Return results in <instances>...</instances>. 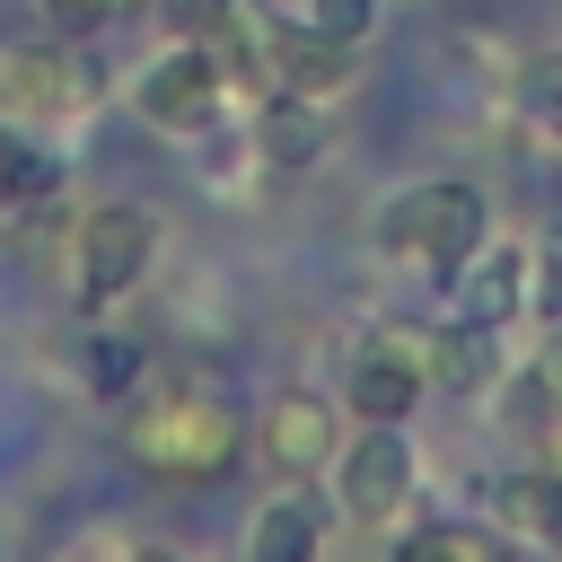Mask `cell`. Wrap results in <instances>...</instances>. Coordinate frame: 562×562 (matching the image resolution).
Returning <instances> with one entry per match:
<instances>
[{"label": "cell", "mask_w": 562, "mask_h": 562, "mask_svg": "<svg viewBox=\"0 0 562 562\" xmlns=\"http://www.w3.org/2000/svg\"><path fill=\"white\" fill-rule=\"evenodd\" d=\"M158 9V26L167 35H193V44H211L220 35V18H228V0H149Z\"/></svg>", "instance_id": "21"}, {"label": "cell", "mask_w": 562, "mask_h": 562, "mask_svg": "<svg viewBox=\"0 0 562 562\" xmlns=\"http://www.w3.org/2000/svg\"><path fill=\"white\" fill-rule=\"evenodd\" d=\"M246 448V413L228 395V378L211 369H158V378H132L123 395V457L140 483L158 492H202L237 465Z\"/></svg>", "instance_id": "1"}, {"label": "cell", "mask_w": 562, "mask_h": 562, "mask_svg": "<svg viewBox=\"0 0 562 562\" xmlns=\"http://www.w3.org/2000/svg\"><path fill=\"white\" fill-rule=\"evenodd\" d=\"M88 351H97V386H132V378H140L132 342H114V334H105V342H88Z\"/></svg>", "instance_id": "22"}, {"label": "cell", "mask_w": 562, "mask_h": 562, "mask_svg": "<svg viewBox=\"0 0 562 562\" xmlns=\"http://www.w3.org/2000/svg\"><path fill=\"white\" fill-rule=\"evenodd\" d=\"M413 492H422V457H413L404 422H369L360 439H342V457H334V501H342L351 527H395V518L413 509Z\"/></svg>", "instance_id": "6"}, {"label": "cell", "mask_w": 562, "mask_h": 562, "mask_svg": "<svg viewBox=\"0 0 562 562\" xmlns=\"http://www.w3.org/2000/svg\"><path fill=\"white\" fill-rule=\"evenodd\" d=\"M61 184H70L61 149H53V140H35L26 123H0V211H44Z\"/></svg>", "instance_id": "14"}, {"label": "cell", "mask_w": 562, "mask_h": 562, "mask_svg": "<svg viewBox=\"0 0 562 562\" xmlns=\"http://www.w3.org/2000/svg\"><path fill=\"white\" fill-rule=\"evenodd\" d=\"M518 97H527V123H536V132H544V140L562 149V53H536V61H527V88H518Z\"/></svg>", "instance_id": "18"}, {"label": "cell", "mask_w": 562, "mask_h": 562, "mask_svg": "<svg viewBox=\"0 0 562 562\" xmlns=\"http://www.w3.org/2000/svg\"><path fill=\"white\" fill-rule=\"evenodd\" d=\"M132 9H149V0H44V18H53L61 35H97V26L132 18Z\"/></svg>", "instance_id": "20"}, {"label": "cell", "mask_w": 562, "mask_h": 562, "mask_svg": "<svg viewBox=\"0 0 562 562\" xmlns=\"http://www.w3.org/2000/svg\"><path fill=\"white\" fill-rule=\"evenodd\" d=\"M307 553H325V509H316L299 483H281V492L246 518V562H307Z\"/></svg>", "instance_id": "13"}, {"label": "cell", "mask_w": 562, "mask_h": 562, "mask_svg": "<svg viewBox=\"0 0 562 562\" xmlns=\"http://www.w3.org/2000/svg\"><path fill=\"white\" fill-rule=\"evenodd\" d=\"M527 307H536L544 325H562V228H544V237L527 246Z\"/></svg>", "instance_id": "17"}, {"label": "cell", "mask_w": 562, "mask_h": 562, "mask_svg": "<svg viewBox=\"0 0 562 562\" xmlns=\"http://www.w3.org/2000/svg\"><path fill=\"white\" fill-rule=\"evenodd\" d=\"M448 299H457V316H483V325L527 316V246H518V237H483V246L448 272Z\"/></svg>", "instance_id": "10"}, {"label": "cell", "mask_w": 562, "mask_h": 562, "mask_svg": "<svg viewBox=\"0 0 562 562\" xmlns=\"http://www.w3.org/2000/svg\"><path fill=\"white\" fill-rule=\"evenodd\" d=\"M149 263H158V220L140 202H97L79 220V307L88 316L114 307V299H132L149 281Z\"/></svg>", "instance_id": "8"}, {"label": "cell", "mask_w": 562, "mask_h": 562, "mask_svg": "<svg viewBox=\"0 0 562 562\" xmlns=\"http://www.w3.org/2000/svg\"><path fill=\"white\" fill-rule=\"evenodd\" d=\"M228 61L211 53V44H193V35H167V53L158 61H140V79H132V105H140V123L149 132H176V140H193V132H211L220 114H228Z\"/></svg>", "instance_id": "4"}, {"label": "cell", "mask_w": 562, "mask_h": 562, "mask_svg": "<svg viewBox=\"0 0 562 562\" xmlns=\"http://www.w3.org/2000/svg\"><path fill=\"white\" fill-rule=\"evenodd\" d=\"M492 527L527 553H562V465H518L492 483Z\"/></svg>", "instance_id": "11"}, {"label": "cell", "mask_w": 562, "mask_h": 562, "mask_svg": "<svg viewBox=\"0 0 562 562\" xmlns=\"http://www.w3.org/2000/svg\"><path fill=\"white\" fill-rule=\"evenodd\" d=\"M351 79H360V44H342V35L307 26V18H272L263 88H281V97H307V105H334V97H351Z\"/></svg>", "instance_id": "9"}, {"label": "cell", "mask_w": 562, "mask_h": 562, "mask_svg": "<svg viewBox=\"0 0 562 562\" xmlns=\"http://www.w3.org/2000/svg\"><path fill=\"white\" fill-rule=\"evenodd\" d=\"M325 105H307V97H281V88H263L255 97V149H263V167L272 176H299V167H316L325 158V123H316Z\"/></svg>", "instance_id": "12"}, {"label": "cell", "mask_w": 562, "mask_h": 562, "mask_svg": "<svg viewBox=\"0 0 562 562\" xmlns=\"http://www.w3.org/2000/svg\"><path fill=\"white\" fill-rule=\"evenodd\" d=\"M501 527H474V518H439V527H413L404 536V553L422 562V553H448V562H501Z\"/></svg>", "instance_id": "16"}, {"label": "cell", "mask_w": 562, "mask_h": 562, "mask_svg": "<svg viewBox=\"0 0 562 562\" xmlns=\"http://www.w3.org/2000/svg\"><path fill=\"white\" fill-rule=\"evenodd\" d=\"M97 61L79 44H0V123H26V132H70L88 105H97Z\"/></svg>", "instance_id": "3"}, {"label": "cell", "mask_w": 562, "mask_h": 562, "mask_svg": "<svg viewBox=\"0 0 562 562\" xmlns=\"http://www.w3.org/2000/svg\"><path fill=\"white\" fill-rule=\"evenodd\" d=\"M483 237H492V202H483V184H465V176H430V184H404V193L378 202V246H386L404 272L439 281V290H448V272H457Z\"/></svg>", "instance_id": "2"}, {"label": "cell", "mask_w": 562, "mask_h": 562, "mask_svg": "<svg viewBox=\"0 0 562 562\" xmlns=\"http://www.w3.org/2000/svg\"><path fill=\"white\" fill-rule=\"evenodd\" d=\"M299 18H307V26H325V35H342V44H369V26H378V0H307Z\"/></svg>", "instance_id": "19"}, {"label": "cell", "mask_w": 562, "mask_h": 562, "mask_svg": "<svg viewBox=\"0 0 562 562\" xmlns=\"http://www.w3.org/2000/svg\"><path fill=\"white\" fill-rule=\"evenodd\" d=\"M246 430H255L272 483H316V474H334V457H342V395H325V386H281Z\"/></svg>", "instance_id": "7"}, {"label": "cell", "mask_w": 562, "mask_h": 562, "mask_svg": "<svg viewBox=\"0 0 562 562\" xmlns=\"http://www.w3.org/2000/svg\"><path fill=\"white\" fill-rule=\"evenodd\" d=\"M0 220H9V211H0Z\"/></svg>", "instance_id": "24"}, {"label": "cell", "mask_w": 562, "mask_h": 562, "mask_svg": "<svg viewBox=\"0 0 562 562\" xmlns=\"http://www.w3.org/2000/svg\"><path fill=\"white\" fill-rule=\"evenodd\" d=\"M430 378L439 386H492L501 378V325H483V316L439 325L430 334Z\"/></svg>", "instance_id": "15"}, {"label": "cell", "mask_w": 562, "mask_h": 562, "mask_svg": "<svg viewBox=\"0 0 562 562\" xmlns=\"http://www.w3.org/2000/svg\"><path fill=\"white\" fill-rule=\"evenodd\" d=\"M430 386V325H404V316H378L351 351H342V404L360 422H404Z\"/></svg>", "instance_id": "5"}, {"label": "cell", "mask_w": 562, "mask_h": 562, "mask_svg": "<svg viewBox=\"0 0 562 562\" xmlns=\"http://www.w3.org/2000/svg\"><path fill=\"white\" fill-rule=\"evenodd\" d=\"M536 378L553 386V413H562V325H544V351H536Z\"/></svg>", "instance_id": "23"}]
</instances>
